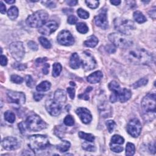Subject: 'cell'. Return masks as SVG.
Listing matches in <instances>:
<instances>
[{
  "instance_id": "obj_48",
  "label": "cell",
  "mask_w": 156,
  "mask_h": 156,
  "mask_svg": "<svg viewBox=\"0 0 156 156\" xmlns=\"http://www.w3.org/2000/svg\"><path fill=\"white\" fill-rule=\"evenodd\" d=\"M28 46L30 49H31L33 51H37L38 50L37 44L33 41H30L28 42Z\"/></svg>"
},
{
  "instance_id": "obj_42",
  "label": "cell",
  "mask_w": 156,
  "mask_h": 156,
  "mask_svg": "<svg viewBox=\"0 0 156 156\" xmlns=\"http://www.w3.org/2000/svg\"><path fill=\"white\" fill-rule=\"evenodd\" d=\"M110 146H111V150L113 151L114 152H116V153H119L121 152V151H123V146H119L116 144H112L111 143L110 144Z\"/></svg>"
},
{
  "instance_id": "obj_30",
  "label": "cell",
  "mask_w": 156,
  "mask_h": 156,
  "mask_svg": "<svg viewBox=\"0 0 156 156\" xmlns=\"http://www.w3.org/2000/svg\"><path fill=\"white\" fill-rule=\"evenodd\" d=\"M62 67L59 63H54L53 65L52 69V76L54 77H56L60 75V73L62 72Z\"/></svg>"
},
{
  "instance_id": "obj_46",
  "label": "cell",
  "mask_w": 156,
  "mask_h": 156,
  "mask_svg": "<svg viewBox=\"0 0 156 156\" xmlns=\"http://www.w3.org/2000/svg\"><path fill=\"white\" fill-rule=\"evenodd\" d=\"M92 89H93V88L91 87H87V89H86V90L85 91L84 93H83L82 94L79 95V98L80 99H85V100H88V99H89V93L90 91H91Z\"/></svg>"
},
{
  "instance_id": "obj_37",
  "label": "cell",
  "mask_w": 156,
  "mask_h": 156,
  "mask_svg": "<svg viewBox=\"0 0 156 156\" xmlns=\"http://www.w3.org/2000/svg\"><path fill=\"white\" fill-rule=\"evenodd\" d=\"M25 81L27 86L29 88H33L35 85V82L33 80V77L30 75H27L25 77Z\"/></svg>"
},
{
  "instance_id": "obj_5",
  "label": "cell",
  "mask_w": 156,
  "mask_h": 156,
  "mask_svg": "<svg viewBox=\"0 0 156 156\" xmlns=\"http://www.w3.org/2000/svg\"><path fill=\"white\" fill-rule=\"evenodd\" d=\"M115 28L120 32V33L124 35H129L132 30L135 29L134 22L126 18H117L114 20Z\"/></svg>"
},
{
  "instance_id": "obj_8",
  "label": "cell",
  "mask_w": 156,
  "mask_h": 156,
  "mask_svg": "<svg viewBox=\"0 0 156 156\" xmlns=\"http://www.w3.org/2000/svg\"><path fill=\"white\" fill-rule=\"evenodd\" d=\"M131 91L127 89H118L112 91V94L110 96V101L112 103L120 101L121 103H125L131 97Z\"/></svg>"
},
{
  "instance_id": "obj_41",
  "label": "cell",
  "mask_w": 156,
  "mask_h": 156,
  "mask_svg": "<svg viewBox=\"0 0 156 156\" xmlns=\"http://www.w3.org/2000/svg\"><path fill=\"white\" fill-rule=\"evenodd\" d=\"M85 3L87 4V6L91 9H96L99 6V2L98 1H95V0H91V1H85Z\"/></svg>"
},
{
  "instance_id": "obj_20",
  "label": "cell",
  "mask_w": 156,
  "mask_h": 156,
  "mask_svg": "<svg viewBox=\"0 0 156 156\" xmlns=\"http://www.w3.org/2000/svg\"><path fill=\"white\" fill-rule=\"evenodd\" d=\"M54 100L56 101L57 103H59L60 105L63 106L67 101L66 93L64 90L58 89L54 93Z\"/></svg>"
},
{
  "instance_id": "obj_62",
  "label": "cell",
  "mask_w": 156,
  "mask_h": 156,
  "mask_svg": "<svg viewBox=\"0 0 156 156\" xmlns=\"http://www.w3.org/2000/svg\"><path fill=\"white\" fill-rule=\"evenodd\" d=\"M110 2L114 6H118L121 3V1H120V0H113V1H111Z\"/></svg>"
},
{
  "instance_id": "obj_35",
  "label": "cell",
  "mask_w": 156,
  "mask_h": 156,
  "mask_svg": "<svg viewBox=\"0 0 156 156\" xmlns=\"http://www.w3.org/2000/svg\"><path fill=\"white\" fill-rule=\"evenodd\" d=\"M148 82L147 79H146V78H142V79H140L138 81H137L135 83H134L133 85H132V87H134V89H137L140 87L144 86V85H146Z\"/></svg>"
},
{
  "instance_id": "obj_52",
  "label": "cell",
  "mask_w": 156,
  "mask_h": 156,
  "mask_svg": "<svg viewBox=\"0 0 156 156\" xmlns=\"http://www.w3.org/2000/svg\"><path fill=\"white\" fill-rule=\"evenodd\" d=\"M0 63L2 66H6L7 64V59L5 56L1 55L0 57Z\"/></svg>"
},
{
  "instance_id": "obj_21",
  "label": "cell",
  "mask_w": 156,
  "mask_h": 156,
  "mask_svg": "<svg viewBox=\"0 0 156 156\" xmlns=\"http://www.w3.org/2000/svg\"><path fill=\"white\" fill-rule=\"evenodd\" d=\"M103 77V73L101 71H96L87 77V81L91 84H96L101 81Z\"/></svg>"
},
{
  "instance_id": "obj_7",
  "label": "cell",
  "mask_w": 156,
  "mask_h": 156,
  "mask_svg": "<svg viewBox=\"0 0 156 156\" xmlns=\"http://www.w3.org/2000/svg\"><path fill=\"white\" fill-rule=\"evenodd\" d=\"M25 124L26 129L32 132L40 131L46 127V123L37 115H32L28 116Z\"/></svg>"
},
{
  "instance_id": "obj_43",
  "label": "cell",
  "mask_w": 156,
  "mask_h": 156,
  "mask_svg": "<svg viewBox=\"0 0 156 156\" xmlns=\"http://www.w3.org/2000/svg\"><path fill=\"white\" fill-rule=\"evenodd\" d=\"M108 88L109 89H110V90L113 91L120 89V86L118 82L115 81H112L110 82V84H108Z\"/></svg>"
},
{
  "instance_id": "obj_32",
  "label": "cell",
  "mask_w": 156,
  "mask_h": 156,
  "mask_svg": "<svg viewBox=\"0 0 156 156\" xmlns=\"http://www.w3.org/2000/svg\"><path fill=\"white\" fill-rule=\"evenodd\" d=\"M4 119L10 123H13L15 121V115L11 111H6L4 113Z\"/></svg>"
},
{
  "instance_id": "obj_63",
  "label": "cell",
  "mask_w": 156,
  "mask_h": 156,
  "mask_svg": "<svg viewBox=\"0 0 156 156\" xmlns=\"http://www.w3.org/2000/svg\"><path fill=\"white\" fill-rule=\"evenodd\" d=\"M5 2L8 4H13L15 3V1H7V0H6Z\"/></svg>"
},
{
  "instance_id": "obj_11",
  "label": "cell",
  "mask_w": 156,
  "mask_h": 156,
  "mask_svg": "<svg viewBox=\"0 0 156 156\" xmlns=\"http://www.w3.org/2000/svg\"><path fill=\"white\" fill-rule=\"evenodd\" d=\"M7 95L10 103H15L20 106L25 103L26 96L23 92L9 91L7 93Z\"/></svg>"
},
{
  "instance_id": "obj_27",
  "label": "cell",
  "mask_w": 156,
  "mask_h": 156,
  "mask_svg": "<svg viewBox=\"0 0 156 156\" xmlns=\"http://www.w3.org/2000/svg\"><path fill=\"white\" fill-rule=\"evenodd\" d=\"M134 18L138 23H143L146 21V18L145 15L140 11H135L134 13Z\"/></svg>"
},
{
  "instance_id": "obj_45",
  "label": "cell",
  "mask_w": 156,
  "mask_h": 156,
  "mask_svg": "<svg viewBox=\"0 0 156 156\" xmlns=\"http://www.w3.org/2000/svg\"><path fill=\"white\" fill-rule=\"evenodd\" d=\"M65 129L62 126H58L55 129V134L58 137L62 138L64 135Z\"/></svg>"
},
{
  "instance_id": "obj_29",
  "label": "cell",
  "mask_w": 156,
  "mask_h": 156,
  "mask_svg": "<svg viewBox=\"0 0 156 156\" xmlns=\"http://www.w3.org/2000/svg\"><path fill=\"white\" fill-rule=\"evenodd\" d=\"M76 29L81 34H86L89 31V28L85 23H79L76 25Z\"/></svg>"
},
{
  "instance_id": "obj_26",
  "label": "cell",
  "mask_w": 156,
  "mask_h": 156,
  "mask_svg": "<svg viewBox=\"0 0 156 156\" xmlns=\"http://www.w3.org/2000/svg\"><path fill=\"white\" fill-rule=\"evenodd\" d=\"M70 146H71V145H70L69 142L67 141V140H64L61 143L57 146V149L61 152H65L69 150Z\"/></svg>"
},
{
  "instance_id": "obj_33",
  "label": "cell",
  "mask_w": 156,
  "mask_h": 156,
  "mask_svg": "<svg viewBox=\"0 0 156 156\" xmlns=\"http://www.w3.org/2000/svg\"><path fill=\"white\" fill-rule=\"evenodd\" d=\"M124 142V139L120 135H114L111 138V143L116 145H123Z\"/></svg>"
},
{
  "instance_id": "obj_2",
  "label": "cell",
  "mask_w": 156,
  "mask_h": 156,
  "mask_svg": "<svg viewBox=\"0 0 156 156\" xmlns=\"http://www.w3.org/2000/svg\"><path fill=\"white\" fill-rule=\"evenodd\" d=\"M142 110L146 121L153 120L155 116V93H150L145 96L142 101Z\"/></svg>"
},
{
  "instance_id": "obj_54",
  "label": "cell",
  "mask_w": 156,
  "mask_h": 156,
  "mask_svg": "<svg viewBox=\"0 0 156 156\" xmlns=\"http://www.w3.org/2000/svg\"><path fill=\"white\" fill-rule=\"evenodd\" d=\"M49 68L50 65L48 64H45L43 68V73L44 74H48L49 73Z\"/></svg>"
},
{
  "instance_id": "obj_44",
  "label": "cell",
  "mask_w": 156,
  "mask_h": 156,
  "mask_svg": "<svg viewBox=\"0 0 156 156\" xmlns=\"http://www.w3.org/2000/svg\"><path fill=\"white\" fill-rule=\"evenodd\" d=\"M11 80L12 82L15 83V84H21L23 81V79L21 76L16 75V74L12 75L11 77Z\"/></svg>"
},
{
  "instance_id": "obj_47",
  "label": "cell",
  "mask_w": 156,
  "mask_h": 156,
  "mask_svg": "<svg viewBox=\"0 0 156 156\" xmlns=\"http://www.w3.org/2000/svg\"><path fill=\"white\" fill-rule=\"evenodd\" d=\"M67 92L68 93L69 98L72 99H73L75 96V89L72 87H68L67 89Z\"/></svg>"
},
{
  "instance_id": "obj_16",
  "label": "cell",
  "mask_w": 156,
  "mask_h": 156,
  "mask_svg": "<svg viewBox=\"0 0 156 156\" xmlns=\"http://www.w3.org/2000/svg\"><path fill=\"white\" fill-rule=\"evenodd\" d=\"M59 25L55 21H50L39 28L38 32L45 35H49L53 33L57 29Z\"/></svg>"
},
{
  "instance_id": "obj_59",
  "label": "cell",
  "mask_w": 156,
  "mask_h": 156,
  "mask_svg": "<svg viewBox=\"0 0 156 156\" xmlns=\"http://www.w3.org/2000/svg\"><path fill=\"white\" fill-rule=\"evenodd\" d=\"M149 14H150V16L153 19H155V8L152 10H151L150 12H149Z\"/></svg>"
},
{
  "instance_id": "obj_28",
  "label": "cell",
  "mask_w": 156,
  "mask_h": 156,
  "mask_svg": "<svg viewBox=\"0 0 156 156\" xmlns=\"http://www.w3.org/2000/svg\"><path fill=\"white\" fill-rule=\"evenodd\" d=\"M79 136L81 138L86 140L87 142H93L95 140V137L92 134L85 133V132L82 131L79 132Z\"/></svg>"
},
{
  "instance_id": "obj_34",
  "label": "cell",
  "mask_w": 156,
  "mask_h": 156,
  "mask_svg": "<svg viewBox=\"0 0 156 156\" xmlns=\"http://www.w3.org/2000/svg\"><path fill=\"white\" fill-rule=\"evenodd\" d=\"M39 42H40V44L43 46L45 48L50 49L51 48V42L45 37H40V38H39Z\"/></svg>"
},
{
  "instance_id": "obj_18",
  "label": "cell",
  "mask_w": 156,
  "mask_h": 156,
  "mask_svg": "<svg viewBox=\"0 0 156 156\" xmlns=\"http://www.w3.org/2000/svg\"><path fill=\"white\" fill-rule=\"evenodd\" d=\"M95 22L97 26L103 29L108 28V21L106 11H101L95 18Z\"/></svg>"
},
{
  "instance_id": "obj_57",
  "label": "cell",
  "mask_w": 156,
  "mask_h": 156,
  "mask_svg": "<svg viewBox=\"0 0 156 156\" xmlns=\"http://www.w3.org/2000/svg\"><path fill=\"white\" fill-rule=\"evenodd\" d=\"M46 60H47V59H46V57L45 58H38L36 60L35 63H36L37 65H40V64L44 63V62H46Z\"/></svg>"
},
{
  "instance_id": "obj_9",
  "label": "cell",
  "mask_w": 156,
  "mask_h": 156,
  "mask_svg": "<svg viewBox=\"0 0 156 156\" xmlns=\"http://www.w3.org/2000/svg\"><path fill=\"white\" fill-rule=\"evenodd\" d=\"M9 50L12 56L18 62L21 61L25 56V47L21 42L12 43L9 46Z\"/></svg>"
},
{
  "instance_id": "obj_4",
  "label": "cell",
  "mask_w": 156,
  "mask_h": 156,
  "mask_svg": "<svg viewBox=\"0 0 156 156\" xmlns=\"http://www.w3.org/2000/svg\"><path fill=\"white\" fill-rule=\"evenodd\" d=\"M48 18V14L45 11H38L29 15L26 20V24L31 28H40Z\"/></svg>"
},
{
  "instance_id": "obj_58",
  "label": "cell",
  "mask_w": 156,
  "mask_h": 156,
  "mask_svg": "<svg viewBox=\"0 0 156 156\" xmlns=\"http://www.w3.org/2000/svg\"><path fill=\"white\" fill-rule=\"evenodd\" d=\"M0 4H1L0 6V12L2 14H4L6 12V7L2 1L0 2Z\"/></svg>"
},
{
  "instance_id": "obj_22",
  "label": "cell",
  "mask_w": 156,
  "mask_h": 156,
  "mask_svg": "<svg viewBox=\"0 0 156 156\" xmlns=\"http://www.w3.org/2000/svg\"><path fill=\"white\" fill-rule=\"evenodd\" d=\"M81 64L79 56H78V54L76 52L73 53L69 60V66L73 69H77L79 68L80 65Z\"/></svg>"
},
{
  "instance_id": "obj_60",
  "label": "cell",
  "mask_w": 156,
  "mask_h": 156,
  "mask_svg": "<svg viewBox=\"0 0 156 156\" xmlns=\"http://www.w3.org/2000/svg\"><path fill=\"white\" fill-rule=\"evenodd\" d=\"M67 3L70 6H76L77 4V1H74V0H71V1H67Z\"/></svg>"
},
{
  "instance_id": "obj_51",
  "label": "cell",
  "mask_w": 156,
  "mask_h": 156,
  "mask_svg": "<svg viewBox=\"0 0 156 156\" xmlns=\"http://www.w3.org/2000/svg\"><path fill=\"white\" fill-rule=\"evenodd\" d=\"M42 3L45 4V6H47L48 7H50V8H54V7H55L56 6V3L53 1H42Z\"/></svg>"
},
{
  "instance_id": "obj_56",
  "label": "cell",
  "mask_w": 156,
  "mask_h": 156,
  "mask_svg": "<svg viewBox=\"0 0 156 156\" xmlns=\"http://www.w3.org/2000/svg\"><path fill=\"white\" fill-rule=\"evenodd\" d=\"M106 51L109 53H113L115 52V48L112 45H108L106 46Z\"/></svg>"
},
{
  "instance_id": "obj_36",
  "label": "cell",
  "mask_w": 156,
  "mask_h": 156,
  "mask_svg": "<svg viewBox=\"0 0 156 156\" xmlns=\"http://www.w3.org/2000/svg\"><path fill=\"white\" fill-rule=\"evenodd\" d=\"M78 16L83 19H87L89 17V13L82 9H79L77 11Z\"/></svg>"
},
{
  "instance_id": "obj_17",
  "label": "cell",
  "mask_w": 156,
  "mask_h": 156,
  "mask_svg": "<svg viewBox=\"0 0 156 156\" xmlns=\"http://www.w3.org/2000/svg\"><path fill=\"white\" fill-rule=\"evenodd\" d=\"M76 112L84 124H89L92 120V115L87 108L79 107L76 109Z\"/></svg>"
},
{
  "instance_id": "obj_53",
  "label": "cell",
  "mask_w": 156,
  "mask_h": 156,
  "mask_svg": "<svg viewBox=\"0 0 156 156\" xmlns=\"http://www.w3.org/2000/svg\"><path fill=\"white\" fill-rule=\"evenodd\" d=\"M18 128H19V129L20 130V131H21V132L22 134H23L24 132H25L26 128L25 123L21 122L20 124H18Z\"/></svg>"
},
{
  "instance_id": "obj_3",
  "label": "cell",
  "mask_w": 156,
  "mask_h": 156,
  "mask_svg": "<svg viewBox=\"0 0 156 156\" xmlns=\"http://www.w3.org/2000/svg\"><path fill=\"white\" fill-rule=\"evenodd\" d=\"M29 146L34 151L38 152L48 148L50 146V142L45 135H34L29 138Z\"/></svg>"
},
{
  "instance_id": "obj_14",
  "label": "cell",
  "mask_w": 156,
  "mask_h": 156,
  "mask_svg": "<svg viewBox=\"0 0 156 156\" xmlns=\"http://www.w3.org/2000/svg\"><path fill=\"white\" fill-rule=\"evenodd\" d=\"M4 149L7 151H13L17 150L20 146L18 140L15 137H8L4 138L1 142Z\"/></svg>"
},
{
  "instance_id": "obj_55",
  "label": "cell",
  "mask_w": 156,
  "mask_h": 156,
  "mask_svg": "<svg viewBox=\"0 0 156 156\" xmlns=\"http://www.w3.org/2000/svg\"><path fill=\"white\" fill-rule=\"evenodd\" d=\"M44 96V95H41L40 93H34V99L36 101H40L43 97Z\"/></svg>"
},
{
  "instance_id": "obj_23",
  "label": "cell",
  "mask_w": 156,
  "mask_h": 156,
  "mask_svg": "<svg viewBox=\"0 0 156 156\" xmlns=\"http://www.w3.org/2000/svg\"><path fill=\"white\" fill-rule=\"evenodd\" d=\"M98 43V39L95 35H91L89 37L87 40L84 42V44L85 46L90 48H94Z\"/></svg>"
},
{
  "instance_id": "obj_10",
  "label": "cell",
  "mask_w": 156,
  "mask_h": 156,
  "mask_svg": "<svg viewBox=\"0 0 156 156\" xmlns=\"http://www.w3.org/2000/svg\"><path fill=\"white\" fill-rule=\"evenodd\" d=\"M81 63L82 68L85 71H90V70L94 69L96 65V62L95 58L87 51H85L82 54Z\"/></svg>"
},
{
  "instance_id": "obj_50",
  "label": "cell",
  "mask_w": 156,
  "mask_h": 156,
  "mask_svg": "<svg viewBox=\"0 0 156 156\" xmlns=\"http://www.w3.org/2000/svg\"><path fill=\"white\" fill-rule=\"evenodd\" d=\"M14 68L15 69H17L18 70H24L26 68V65H24V64H18V63H16L14 64Z\"/></svg>"
},
{
  "instance_id": "obj_31",
  "label": "cell",
  "mask_w": 156,
  "mask_h": 156,
  "mask_svg": "<svg viewBox=\"0 0 156 156\" xmlns=\"http://www.w3.org/2000/svg\"><path fill=\"white\" fill-rule=\"evenodd\" d=\"M135 147L134 144L131 143H128L126 147V155L128 156L133 155L135 154Z\"/></svg>"
},
{
  "instance_id": "obj_19",
  "label": "cell",
  "mask_w": 156,
  "mask_h": 156,
  "mask_svg": "<svg viewBox=\"0 0 156 156\" xmlns=\"http://www.w3.org/2000/svg\"><path fill=\"white\" fill-rule=\"evenodd\" d=\"M99 113L103 118H108L112 115V108L107 102H104L99 106Z\"/></svg>"
},
{
  "instance_id": "obj_25",
  "label": "cell",
  "mask_w": 156,
  "mask_h": 156,
  "mask_svg": "<svg viewBox=\"0 0 156 156\" xmlns=\"http://www.w3.org/2000/svg\"><path fill=\"white\" fill-rule=\"evenodd\" d=\"M7 15L10 19L13 20L18 16V9L17 7L12 6L7 11Z\"/></svg>"
},
{
  "instance_id": "obj_1",
  "label": "cell",
  "mask_w": 156,
  "mask_h": 156,
  "mask_svg": "<svg viewBox=\"0 0 156 156\" xmlns=\"http://www.w3.org/2000/svg\"><path fill=\"white\" fill-rule=\"evenodd\" d=\"M128 60L134 64L146 65L152 61V56L150 52L143 48H134L127 52Z\"/></svg>"
},
{
  "instance_id": "obj_12",
  "label": "cell",
  "mask_w": 156,
  "mask_h": 156,
  "mask_svg": "<svg viewBox=\"0 0 156 156\" xmlns=\"http://www.w3.org/2000/svg\"><path fill=\"white\" fill-rule=\"evenodd\" d=\"M127 130L132 137H138L142 130V124L137 119L132 120L128 124Z\"/></svg>"
},
{
  "instance_id": "obj_61",
  "label": "cell",
  "mask_w": 156,
  "mask_h": 156,
  "mask_svg": "<svg viewBox=\"0 0 156 156\" xmlns=\"http://www.w3.org/2000/svg\"><path fill=\"white\" fill-rule=\"evenodd\" d=\"M149 147H150V150L151 151V152L152 151V152L154 154V153H155V143H154V142H153L152 144L151 143L150 145V146H149Z\"/></svg>"
},
{
  "instance_id": "obj_39",
  "label": "cell",
  "mask_w": 156,
  "mask_h": 156,
  "mask_svg": "<svg viewBox=\"0 0 156 156\" xmlns=\"http://www.w3.org/2000/svg\"><path fill=\"white\" fill-rule=\"evenodd\" d=\"M106 126L108 132L110 133H112L116 126V123L113 120H108L106 121Z\"/></svg>"
},
{
  "instance_id": "obj_6",
  "label": "cell",
  "mask_w": 156,
  "mask_h": 156,
  "mask_svg": "<svg viewBox=\"0 0 156 156\" xmlns=\"http://www.w3.org/2000/svg\"><path fill=\"white\" fill-rule=\"evenodd\" d=\"M108 39L115 46L120 48L127 49L132 45V41L127 35L121 33H112L108 35Z\"/></svg>"
},
{
  "instance_id": "obj_13",
  "label": "cell",
  "mask_w": 156,
  "mask_h": 156,
  "mask_svg": "<svg viewBox=\"0 0 156 156\" xmlns=\"http://www.w3.org/2000/svg\"><path fill=\"white\" fill-rule=\"evenodd\" d=\"M57 42L62 45L71 46L74 44V39L69 31L64 30L58 34Z\"/></svg>"
},
{
  "instance_id": "obj_40",
  "label": "cell",
  "mask_w": 156,
  "mask_h": 156,
  "mask_svg": "<svg viewBox=\"0 0 156 156\" xmlns=\"http://www.w3.org/2000/svg\"><path fill=\"white\" fill-rule=\"evenodd\" d=\"M64 124H65L66 126H73L74 124V120L73 118V117L71 115H67L65 119H64Z\"/></svg>"
},
{
  "instance_id": "obj_24",
  "label": "cell",
  "mask_w": 156,
  "mask_h": 156,
  "mask_svg": "<svg viewBox=\"0 0 156 156\" xmlns=\"http://www.w3.org/2000/svg\"><path fill=\"white\" fill-rule=\"evenodd\" d=\"M51 83L48 81H43L40 84L38 85L36 90L38 92H43V91H46L50 89L51 88Z\"/></svg>"
},
{
  "instance_id": "obj_15",
  "label": "cell",
  "mask_w": 156,
  "mask_h": 156,
  "mask_svg": "<svg viewBox=\"0 0 156 156\" xmlns=\"http://www.w3.org/2000/svg\"><path fill=\"white\" fill-rule=\"evenodd\" d=\"M45 107L50 115L52 116H58L61 112L62 106L54 99H50L46 101Z\"/></svg>"
},
{
  "instance_id": "obj_38",
  "label": "cell",
  "mask_w": 156,
  "mask_h": 156,
  "mask_svg": "<svg viewBox=\"0 0 156 156\" xmlns=\"http://www.w3.org/2000/svg\"><path fill=\"white\" fill-rule=\"evenodd\" d=\"M82 148L85 150V151H88L90 152H94L95 151V147L94 145H91L90 143H88L87 142H85L82 145Z\"/></svg>"
},
{
  "instance_id": "obj_49",
  "label": "cell",
  "mask_w": 156,
  "mask_h": 156,
  "mask_svg": "<svg viewBox=\"0 0 156 156\" xmlns=\"http://www.w3.org/2000/svg\"><path fill=\"white\" fill-rule=\"evenodd\" d=\"M77 21V18L74 15H70L68 18V23L69 25H74L76 24Z\"/></svg>"
}]
</instances>
